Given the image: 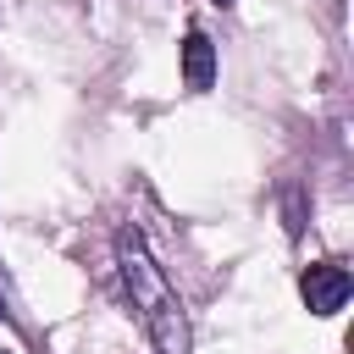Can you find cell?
<instances>
[{
	"label": "cell",
	"mask_w": 354,
	"mask_h": 354,
	"mask_svg": "<svg viewBox=\"0 0 354 354\" xmlns=\"http://www.w3.org/2000/svg\"><path fill=\"white\" fill-rule=\"evenodd\" d=\"M116 277H122V288H127V299H133V310H138L144 337H149L160 354H188L183 299H177V288L166 282V271L155 266V254H149V243H144L138 227H122V232H116Z\"/></svg>",
	"instance_id": "1"
},
{
	"label": "cell",
	"mask_w": 354,
	"mask_h": 354,
	"mask_svg": "<svg viewBox=\"0 0 354 354\" xmlns=\"http://www.w3.org/2000/svg\"><path fill=\"white\" fill-rule=\"evenodd\" d=\"M348 288H354V277H348L343 260H315L299 277V293H304V310L310 315H337L348 304Z\"/></svg>",
	"instance_id": "2"
},
{
	"label": "cell",
	"mask_w": 354,
	"mask_h": 354,
	"mask_svg": "<svg viewBox=\"0 0 354 354\" xmlns=\"http://www.w3.org/2000/svg\"><path fill=\"white\" fill-rule=\"evenodd\" d=\"M183 83H188L194 94H205V88L216 83V44H210L199 28L183 39Z\"/></svg>",
	"instance_id": "3"
},
{
	"label": "cell",
	"mask_w": 354,
	"mask_h": 354,
	"mask_svg": "<svg viewBox=\"0 0 354 354\" xmlns=\"http://www.w3.org/2000/svg\"><path fill=\"white\" fill-rule=\"evenodd\" d=\"M216 6H232V0H216Z\"/></svg>",
	"instance_id": "4"
},
{
	"label": "cell",
	"mask_w": 354,
	"mask_h": 354,
	"mask_svg": "<svg viewBox=\"0 0 354 354\" xmlns=\"http://www.w3.org/2000/svg\"><path fill=\"white\" fill-rule=\"evenodd\" d=\"M0 315H6V299H0Z\"/></svg>",
	"instance_id": "5"
},
{
	"label": "cell",
	"mask_w": 354,
	"mask_h": 354,
	"mask_svg": "<svg viewBox=\"0 0 354 354\" xmlns=\"http://www.w3.org/2000/svg\"><path fill=\"white\" fill-rule=\"evenodd\" d=\"M0 354H11V348H0Z\"/></svg>",
	"instance_id": "6"
}]
</instances>
